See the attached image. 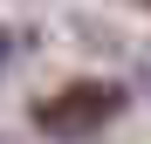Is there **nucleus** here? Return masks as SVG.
Returning <instances> with one entry per match:
<instances>
[{
    "mask_svg": "<svg viewBox=\"0 0 151 144\" xmlns=\"http://www.w3.org/2000/svg\"><path fill=\"white\" fill-rule=\"evenodd\" d=\"M7 55H14V41H7V28H0V69H7Z\"/></svg>",
    "mask_w": 151,
    "mask_h": 144,
    "instance_id": "2",
    "label": "nucleus"
},
{
    "mask_svg": "<svg viewBox=\"0 0 151 144\" xmlns=\"http://www.w3.org/2000/svg\"><path fill=\"white\" fill-rule=\"evenodd\" d=\"M144 7H151V0H144Z\"/></svg>",
    "mask_w": 151,
    "mask_h": 144,
    "instance_id": "3",
    "label": "nucleus"
},
{
    "mask_svg": "<svg viewBox=\"0 0 151 144\" xmlns=\"http://www.w3.org/2000/svg\"><path fill=\"white\" fill-rule=\"evenodd\" d=\"M117 110H124V89H117V82H69V89H55V96L35 110V124H41L48 137H83V130H96V124H110Z\"/></svg>",
    "mask_w": 151,
    "mask_h": 144,
    "instance_id": "1",
    "label": "nucleus"
}]
</instances>
